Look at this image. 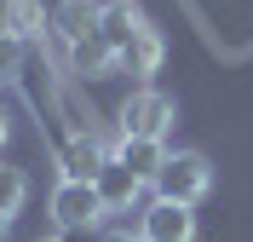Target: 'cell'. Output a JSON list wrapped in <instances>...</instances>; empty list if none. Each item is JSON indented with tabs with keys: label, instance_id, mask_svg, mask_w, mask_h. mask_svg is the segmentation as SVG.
Returning a JSON list of instances; mask_svg holds the SVG:
<instances>
[{
	"label": "cell",
	"instance_id": "1",
	"mask_svg": "<svg viewBox=\"0 0 253 242\" xmlns=\"http://www.w3.org/2000/svg\"><path fill=\"white\" fill-rule=\"evenodd\" d=\"M207 185H213V167H207V156H196V150H178V156L161 161V173L150 179V191L167 196V202H184V208H196L207 196Z\"/></svg>",
	"mask_w": 253,
	"mask_h": 242
},
{
	"label": "cell",
	"instance_id": "2",
	"mask_svg": "<svg viewBox=\"0 0 253 242\" xmlns=\"http://www.w3.org/2000/svg\"><path fill=\"white\" fill-rule=\"evenodd\" d=\"M173 127V98L156 87H132L121 98V139H167Z\"/></svg>",
	"mask_w": 253,
	"mask_h": 242
},
{
	"label": "cell",
	"instance_id": "3",
	"mask_svg": "<svg viewBox=\"0 0 253 242\" xmlns=\"http://www.w3.org/2000/svg\"><path fill=\"white\" fill-rule=\"evenodd\" d=\"M104 196H98L92 179H63L58 191H52V219L58 225H98L104 219Z\"/></svg>",
	"mask_w": 253,
	"mask_h": 242
},
{
	"label": "cell",
	"instance_id": "4",
	"mask_svg": "<svg viewBox=\"0 0 253 242\" xmlns=\"http://www.w3.org/2000/svg\"><path fill=\"white\" fill-rule=\"evenodd\" d=\"M144 242H190L196 237V213L184 208V202H167V196H156L150 208H144Z\"/></svg>",
	"mask_w": 253,
	"mask_h": 242
},
{
	"label": "cell",
	"instance_id": "5",
	"mask_svg": "<svg viewBox=\"0 0 253 242\" xmlns=\"http://www.w3.org/2000/svg\"><path fill=\"white\" fill-rule=\"evenodd\" d=\"M92 185H98V196H104V208H110V213H115V208H132V202L150 191V185H144V179L132 173V167L115 156V150H110V161L98 167V179H92Z\"/></svg>",
	"mask_w": 253,
	"mask_h": 242
},
{
	"label": "cell",
	"instance_id": "6",
	"mask_svg": "<svg viewBox=\"0 0 253 242\" xmlns=\"http://www.w3.org/2000/svg\"><path fill=\"white\" fill-rule=\"evenodd\" d=\"M104 161H110V145H104L92 127L63 139V179H98V167H104Z\"/></svg>",
	"mask_w": 253,
	"mask_h": 242
},
{
	"label": "cell",
	"instance_id": "7",
	"mask_svg": "<svg viewBox=\"0 0 253 242\" xmlns=\"http://www.w3.org/2000/svg\"><path fill=\"white\" fill-rule=\"evenodd\" d=\"M98 12H104V6H92V0H58L46 23H52V35H58L63 47H75V41L98 35Z\"/></svg>",
	"mask_w": 253,
	"mask_h": 242
},
{
	"label": "cell",
	"instance_id": "8",
	"mask_svg": "<svg viewBox=\"0 0 253 242\" xmlns=\"http://www.w3.org/2000/svg\"><path fill=\"white\" fill-rule=\"evenodd\" d=\"M115 64H121L126 75H138V81H144V75H156V69H161V35L144 23V29L132 35L121 52H115Z\"/></svg>",
	"mask_w": 253,
	"mask_h": 242
},
{
	"label": "cell",
	"instance_id": "9",
	"mask_svg": "<svg viewBox=\"0 0 253 242\" xmlns=\"http://www.w3.org/2000/svg\"><path fill=\"white\" fill-rule=\"evenodd\" d=\"M98 29H104V41H110V47L121 52L126 41H132V35L144 29V17H138V6H132V0H110V6L98 12Z\"/></svg>",
	"mask_w": 253,
	"mask_h": 242
},
{
	"label": "cell",
	"instance_id": "10",
	"mask_svg": "<svg viewBox=\"0 0 253 242\" xmlns=\"http://www.w3.org/2000/svg\"><path fill=\"white\" fill-rule=\"evenodd\" d=\"M115 156L132 167V173L150 185V179L161 173V161H167V150H161V139H115Z\"/></svg>",
	"mask_w": 253,
	"mask_h": 242
},
{
	"label": "cell",
	"instance_id": "11",
	"mask_svg": "<svg viewBox=\"0 0 253 242\" xmlns=\"http://www.w3.org/2000/svg\"><path fill=\"white\" fill-rule=\"evenodd\" d=\"M46 17L52 12H41V0H0V29L17 35V41H35Z\"/></svg>",
	"mask_w": 253,
	"mask_h": 242
},
{
	"label": "cell",
	"instance_id": "12",
	"mask_svg": "<svg viewBox=\"0 0 253 242\" xmlns=\"http://www.w3.org/2000/svg\"><path fill=\"white\" fill-rule=\"evenodd\" d=\"M110 64H115V47L104 41V29H98V35H86V41H75V47H69V69H75V75H104Z\"/></svg>",
	"mask_w": 253,
	"mask_h": 242
},
{
	"label": "cell",
	"instance_id": "13",
	"mask_svg": "<svg viewBox=\"0 0 253 242\" xmlns=\"http://www.w3.org/2000/svg\"><path fill=\"white\" fill-rule=\"evenodd\" d=\"M23 208V173L17 167H0V219H12Z\"/></svg>",
	"mask_w": 253,
	"mask_h": 242
},
{
	"label": "cell",
	"instance_id": "14",
	"mask_svg": "<svg viewBox=\"0 0 253 242\" xmlns=\"http://www.w3.org/2000/svg\"><path fill=\"white\" fill-rule=\"evenodd\" d=\"M17 69H23V41L0 29V87H6V81H17Z\"/></svg>",
	"mask_w": 253,
	"mask_h": 242
},
{
	"label": "cell",
	"instance_id": "15",
	"mask_svg": "<svg viewBox=\"0 0 253 242\" xmlns=\"http://www.w3.org/2000/svg\"><path fill=\"white\" fill-rule=\"evenodd\" d=\"M58 242H110V237H98V225H63Z\"/></svg>",
	"mask_w": 253,
	"mask_h": 242
},
{
	"label": "cell",
	"instance_id": "16",
	"mask_svg": "<svg viewBox=\"0 0 253 242\" xmlns=\"http://www.w3.org/2000/svg\"><path fill=\"white\" fill-rule=\"evenodd\" d=\"M110 242H144V237H110Z\"/></svg>",
	"mask_w": 253,
	"mask_h": 242
},
{
	"label": "cell",
	"instance_id": "17",
	"mask_svg": "<svg viewBox=\"0 0 253 242\" xmlns=\"http://www.w3.org/2000/svg\"><path fill=\"white\" fill-rule=\"evenodd\" d=\"M0 139H6V110H0Z\"/></svg>",
	"mask_w": 253,
	"mask_h": 242
},
{
	"label": "cell",
	"instance_id": "18",
	"mask_svg": "<svg viewBox=\"0 0 253 242\" xmlns=\"http://www.w3.org/2000/svg\"><path fill=\"white\" fill-rule=\"evenodd\" d=\"M6 225H12V219H0V231H6Z\"/></svg>",
	"mask_w": 253,
	"mask_h": 242
}]
</instances>
